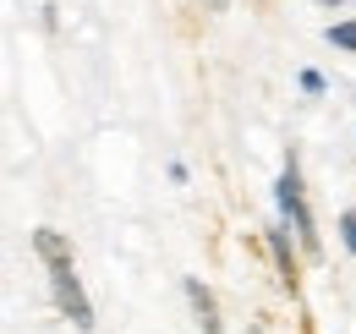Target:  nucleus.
Here are the masks:
<instances>
[{"label":"nucleus","instance_id":"nucleus-1","mask_svg":"<svg viewBox=\"0 0 356 334\" xmlns=\"http://www.w3.org/2000/svg\"><path fill=\"white\" fill-rule=\"evenodd\" d=\"M49 285H55L60 312H66L77 329L88 334V329H93V307H88V296H83V285H77V274H72V263H49Z\"/></svg>","mask_w":356,"mask_h":334},{"label":"nucleus","instance_id":"nucleus-2","mask_svg":"<svg viewBox=\"0 0 356 334\" xmlns=\"http://www.w3.org/2000/svg\"><path fill=\"white\" fill-rule=\"evenodd\" d=\"M280 209L291 219V230L302 236V247H318V230H312V214L302 203V181H296V170H285V181H280Z\"/></svg>","mask_w":356,"mask_h":334},{"label":"nucleus","instance_id":"nucleus-3","mask_svg":"<svg viewBox=\"0 0 356 334\" xmlns=\"http://www.w3.org/2000/svg\"><path fill=\"white\" fill-rule=\"evenodd\" d=\"M186 296H192V312H197L203 334H225V324H220V307H214V291H209L203 280H186Z\"/></svg>","mask_w":356,"mask_h":334},{"label":"nucleus","instance_id":"nucleus-4","mask_svg":"<svg viewBox=\"0 0 356 334\" xmlns=\"http://www.w3.org/2000/svg\"><path fill=\"white\" fill-rule=\"evenodd\" d=\"M33 252H39L44 263H72V247H66L55 230H33Z\"/></svg>","mask_w":356,"mask_h":334},{"label":"nucleus","instance_id":"nucleus-5","mask_svg":"<svg viewBox=\"0 0 356 334\" xmlns=\"http://www.w3.org/2000/svg\"><path fill=\"white\" fill-rule=\"evenodd\" d=\"M274 257H280V274H285V285L296 291V257H291V247H285V236H274Z\"/></svg>","mask_w":356,"mask_h":334},{"label":"nucleus","instance_id":"nucleus-6","mask_svg":"<svg viewBox=\"0 0 356 334\" xmlns=\"http://www.w3.org/2000/svg\"><path fill=\"white\" fill-rule=\"evenodd\" d=\"M329 44H340V49H356V22H334V28H329Z\"/></svg>","mask_w":356,"mask_h":334},{"label":"nucleus","instance_id":"nucleus-7","mask_svg":"<svg viewBox=\"0 0 356 334\" xmlns=\"http://www.w3.org/2000/svg\"><path fill=\"white\" fill-rule=\"evenodd\" d=\"M340 236H346V247L356 252V214H340Z\"/></svg>","mask_w":356,"mask_h":334},{"label":"nucleus","instance_id":"nucleus-8","mask_svg":"<svg viewBox=\"0 0 356 334\" xmlns=\"http://www.w3.org/2000/svg\"><path fill=\"white\" fill-rule=\"evenodd\" d=\"M318 6H340V0H318Z\"/></svg>","mask_w":356,"mask_h":334}]
</instances>
